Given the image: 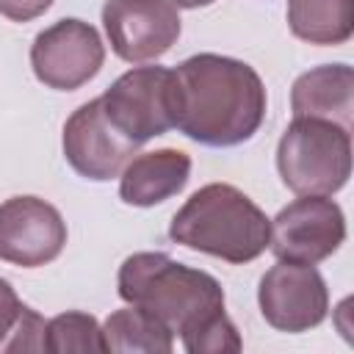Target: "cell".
I'll return each instance as SVG.
<instances>
[{"label":"cell","instance_id":"1","mask_svg":"<svg viewBox=\"0 0 354 354\" xmlns=\"http://www.w3.org/2000/svg\"><path fill=\"white\" fill-rule=\"evenodd\" d=\"M116 288L122 301L155 315L171 335H180L191 354L241 351L243 340L224 313V290L202 268L183 266L163 252H136L119 266Z\"/></svg>","mask_w":354,"mask_h":354},{"label":"cell","instance_id":"2","mask_svg":"<svg viewBox=\"0 0 354 354\" xmlns=\"http://www.w3.org/2000/svg\"><path fill=\"white\" fill-rule=\"evenodd\" d=\"M177 130L205 147L249 141L266 119L263 77L246 61L199 53L177 64Z\"/></svg>","mask_w":354,"mask_h":354},{"label":"cell","instance_id":"3","mask_svg":"<svg viewBox=\"0 0 354 354\" xmlns=\"http://www.w3.org/2000/svg\"><path fill=\"white\" fill-rule=\"evenodd\" d=\"M271 221L235 185L210 183L194 191L169 224V238L227 263H252L268 249Z\"/></svg>","mask_w":354,"mask_h":354},{"label":"cell","instance_id":"4","mask_svg":"<svg viewBox=\"0 0 354 354\" xmlns=\"http://www.w3.org/2000/svg\"><path fill=\"white\" fill-rule=\"evenodd\" d=\"M277 169L296 196L337 194L351 177V130L315 116H293L277 144Z\"/></svg>","mask_w":354,"mask_h":354},{"label":"cell","instance_id":"5","mask_svg":"<svg viewBox=\"0 0 354 354\" xmlns=\"http://www.w3.org/2000/svg\"><path fill=\"white\" fill-rule=\"evenodd\" d=\"M108 122L133 144H147L177 124L174 69L136 66L119 75L100 97Z\"/></svg>","mask_w":354,"mask_h":354},{"label":"cell","instance_id":"6","mask_svg":"<svg viewBox=\"0 0 354 354\" xmlns=\"http://www.w3.org/2000/svg\"><path fill=\"white\" fill-rule=\"evenodd\" d=\"M346 241V216L329 196H299L271 218L268 249L277 260L315 266Z\"/></svg>","mask_w":354,"mask_h":354},{"label":"cell","instance_id":"7","mask_svg":"<svg viewBox=\"0 0 354 354\" xmlns=\"http://www.w3.org/2000/svg\"><path fill=\"white\" fill-rule=\"evenodd\" d=\"M105 61V44L94 25L83 19H58L36 33L30 66L39 83L55 91H75L88 83Z\"/></svg>","mask_w":354,"mask_h":354},{"label":"cell","instance_id":"8","mask_svg":"<svg viewBox=\"0 0 354 354\" xmlns=\"http://www.w3.org/2000/svg\"><path fill=\"white\" fill-rule=\"evenodd\" d=\"M263 318L279 332L315 329L329 313V290L315 266L279 260L271 266L257 288Z\"/></svg>","mask_w":354,"mask_h":354},{"label":"cell","instance_id":"9","mask_svg":"<svg viewBox=\"0 0 354 354\" xmlns=\"http://www.w3.org/2000/svg\"><path fill=\"white\" fill-rule=\"evenodd\" d=\"M102 28L122 61L147 64L171 50L183 22L171 0H105Z\"/></svg>","mask_w":354,"mask_h":354},{"label":"cell","instance_id":"10","mask_svg":"<svg viewBox=\"0 0 354 354\" xmlns=\"http://www.w3.org/2000/svg\"><path fill=\"white\" fill-rule=\"evenodd\" d=\"M66 246V221L39 196H11L0 205V260L22 268L53 263Z\"/></svg>","mask_w":354,"mask_h":354},{"label":"cell","instance_id":"11","mask_svg":"<svg viewBox=\"0 0 354 354\" xmlns=\"http://www.w3.org/2000/svg\"><path fill=\"white\" fill-rule=\"evenodd\" d=\"M64 158L86 180L105 183L122 174L127 160L138 152V144L124 138L105 116L100 97L83 102L64 124Z\"/></svg>","mask_w":354,"mask_h":354},{"label":"cell","instance_id":"12","mask_svg":"<svg viewBox=\"0 0 354 354\" xmlns=\"http://www.w3.org/2000/svg\"><path fill=\"white\" fill-rule=\"evenodd\" d=\"M191 177V158L183 149L141 152L127 160L119 177V196L133 207H155L185 188Z\"/></svg>","mask_w":354,"mask_h":354},{"label":"cell","instance_id":"13","mask_svg":"<svg viewBox=\"0 0 354 354\" xmlns=\"http://www.w3.org/2000/svg\"><path fill=\"white\" fill-rule=\"evenodd\" d=\"M293 116H315L351 130L354 119V69L348 64H324L296 77L290 91Z\"/></svg>","mask_w":354,"mask_h":354},{"label":"cell","instance_id":"14","mask_svg":"<svg viewBox=\"0 0 354 354\" xmlns=\"http://www.w3.org/2000/svg\"><path fill=\"white\" fill-rule=\"evenodd\" d=\"M288 28L310 44H346L354 33V0H288Z\"/></svg>","mask_w":354,"mask_h":354},{"label":"cell","instance_id":"15","mask_svg":"<svg viewBox=\"0 0 354 354\" xmlns=\"http://www.w3.org/2000/svg\"><path fill=\"white\" fill-rule=\"evenodd\" d=\"M102 343L105 351L116 354H169L174 348V335L147 310L127 304L105 318Z\"/></svg>","mask_w":354,"mask_h":354},{"label":"cell","instance_id":"16","mask_svg":"<svg viewBox=\"0 0 354 354\" xmlns=\"http://www.w3.org/2000/svg\"><path fill=\"white\" fill-rule=\"evenodd\" d=\"M44 326L47 321L14 293L11 282L0 279V351H44Z\"/></svg>","mask_w":354,"mask_h":354},{"label":"cell","instance_id":"17","mask_svg":"<svg viewBox=\"0 0 354 354\" xmlns=\"http://www.w3.org/2000/svg\"><path fill=\"white\" fill-rule=\"evenodd\" d=\"M44 351L50 354H69V351H105L102 326L94 315L69 310L47 321L44 326Z\"/></svg>","mask_w":354,"mask_h":354},{"label":"cell","instance_id":"18","mask_svg":"<svg viewBox=\"0 0 354 354\" xmlns=\"http://www.w3.org/2000/svg\"><path fill=\"white\" fill-rule=\"evenodd\" d=\"M50 6L53 0H0V17L11 22H30L41 17Z\"/></svg>","mask_w":354,"mask_h":354},{"label":"cell","instance_id":"19","mask_svg":"<svg viewBox=\"0 0 354 354\" xmlns=\"http://www.w3.org/2000/svg\"><path fill=\"white\" fill-rule=\"evenodd\" d=\"M171 3L180 6V8H202V6H210L216 0H171Z\"/></svg>","mask_w":354,"mask_h":354}]
</instances>
